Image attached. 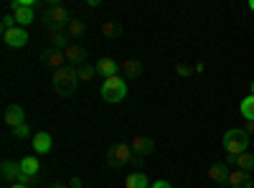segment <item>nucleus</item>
<instances>
[{"instance_id":"nucleus-1","label":"nucleus","mask_w":254,"mask_h":188,"mask_svg":"<svg viewBox=\"0 0 254 188\" xmlns=\"http://www.w3.org/2000/svg\"><path fill=\"white\" fill-rule=\"evenodd\" d=\"M51 81H54V89H56L59 97H71L76 92V84H79V66L66 64L64 69L54 71Z\"/></svg>"},{"instance_id":"nucleus-2","label":"nucleus","mask_w":254,"mask_h":188,"mask_svg":"<svg viewBox=\"0 0 254 188\" xmlns=\"http://www.w3.org/2000/svg\"><path fill=\"white\" fill-rule=\"evenodd\" d=\"M221 142H224L226 155H239V153H247V150L252 148V137H249V132L242 130V127H231V130H226Z\"/></svg>"},{"instance_id":"nucleus-3","label":"nucleus","mask_w":254,"mask_h":188,"mask_svg":"<svg viewBox=\"0 0 254 188\" xmlns=\"http://www.w3.org/2000/svg\"><path fill=\"white\" fill-rule=\"evenodd\" d=\"M135 160H137V155H135L130 142H115L112 148L107 150V165H110V168H115V171L127 168V165L135 163Z\"/></svg>"},{"instance_id":"nucleus-4","label":"nucleus","mask_w":254,"mask_h":188,"mask_svg":"<svg viewBox=\"0 0 254 188\" xmlns=\"http://www.w3.org/2000/svg\"><path fill=\"white\" fill-rule=\"evenodd\" d=\"M74 20V15H71V10L66 8V5H61V3H51L49 8H46V13H44V23L49 26V28H66L69 23Z\"/></svg>"},{"instance_id":"nucleus-5","label":"nucleus","mask_w":254,"mask_h":188,"mask_svg":"<svg viewBox=\"0 0 254 188\" xmlns=\"http://www.w3.org/2000/svg\"><path fill=\"white\" fill-rule=\"evenodd\" d=\"M127 97V81L120 79L117 74L115 76H107L102 81V99L110 102V104H117Z\"/></svg>"},{"instance_id":"nucleus-6","label":"nucleus","mask_w":254,"mask_h":188,"mask_svg":"<svg viewBox=\"0 0 254 188\" xmlns=\"http://www.w3.org/2000/svg\"><path fill=\"white\" fill-rule=\"evenodd\" d=\"M41 61H44L51 71H59V69H64V66L69 64L66 56H64V51H61V49H51V46L41 51Z\"/></svg>"},{"instance_id":"nucleus-7","label":"nucleus","mask_w":254,"mask_h":188,"mask_svg":"<svg viewBox=\"0 0 254 188\" xmlns=\"http://www.w3.org/2000/svg\"><path fill=\"white\" fill-rule=\"evenodd\" d=\"M10 10H13V15H15V23H18L20 28H26V26L36 23V8H31V5H15V3H10Z\"/></svg>"},{"instance_id":"nucleus-8","label":"nucleus","mask_w":254,"mask_h":188,"mask_svg":"<svg viewBox=\"0 0 254 188\" xmlns=\"http://www.w3.org/2000/svg\"><path fill=\"white\" fill-rule=\"evenodd\" d=\"M3 41H5V46H10V49H23L28 44V31L15 26V28H10V31L3 33Z\"/></svg>"},{"instance_id":"nucleus-9","label":"nucleus","mask_w":254,"mask_h":188,"mask_svg":"<svg viewBox=\"0 0 254 188\" xmlns=\"http://www.w3.org/2000/svg\"><path fill=\"white\" fill-rule=\"evenodd\" d=\"M64 56H66V61H69V64H74V66L87 64V49H84L81 44H76V41H71V44L64 49Z\"/></svg>"},{"instance_id":"nucleus-10","label":"nucleus","mask_w":254,"mask_h":188,"mask_svg":"<svg viewBox=\"0 0 254 188\" xmlns=\"http://www.w3.org/2000/svg\"><path fill=\"white\" fill-rule=\"evenodd\" d=\"M226 163H231L237 171H244V173H252L254 171V153H239V155H229Z\"/></svg>"},{"instance_id":"nucleus-11","label":"nucleus","mask_w":254,"mask_h":188,"mask_svg":"<svg viewBox=\"0 0 254 188\" xmlns=\"http://www.w3.org/2000/svg\"><path fill=\"white\" fill-rule=\"evenodd\" d=\"M3 117H5V125L13 130V127H18V125H23V122H26V110L20 107V104H8Z\"/></svg>"},{"instance_id":"nucleus-12","label":"nucleus","mask_w":254,"mask_h":188,"mask_svg":"<svg viewBox=\"0 0 254 188\" xmlns=\"http://www.w3.org/2000/svg\"><path fill=\"white\" fill-rule=\"evenodd\" d=\"M130 145H132V150H135V155H137V158L150 155V153L155 150V140H153L150 135H137Z\"/></svg>"},{"instance_id":"nucleus-13","label":"nucleus","mask_w":254,"mask_h":188,"mask_svg":"<svg viewBox=\"0 0 254 188\" xmlns=\"http://www.w3.org/2000/svg\"><path fill=\"white\" fill-rule=\"evenodd\" d=\"M226 186L229 188H252L254 186V181H252V176L249 173H244V171H231L229 173V181H226Z\"/></svg>"},{"instance_id":"nucleus-14","label":"nucleus","mask_w":254,"mask_h":188,"mask_svg":"<svg viewBox=\"0 0 254 188\" xmlns=\"http://www.w3.org/2000/svg\"><path fill=\"white\" fill-rule=\"evenodd\" d=\"M229 165L226 163H216V165H211L208 168V178H211V183H216V186H226V181H229Z\"/></svg>"},{"instance_id":"nucleus-15","label":"nucleus","mask_w":254,"mask_h":188,"mask_svg":"<svg viewBox=\"0 0 254 188\" xmlns=\"http://www.w3.org/2000/svg\"><path fill=\"white\" fill-rule=\"evenodd\" d=\"M71 44V38L66 36V31H61V28H49V46L51 49H66Z\"/></svg>"},{"instance_id":"nucleus-16","label":"nucleus","mask_w":254,"mask_h":188,"mask_svg":"<svg viewBox=\"0 0 254 188\" xmlns=\"http://www.w3.org/2000/svg\"><path fill=\"white\" fill-rule=\"evenodd\" d=\"M51 142H54V137H51V132H36L33 135V150H36V155H46L49 150H51Z\"/></svg>"},{"instance_id":"nucleus-17","label":"nucleus","mask_w":254,"mask_h":188,"mask_svg":"<svg viewBox=\"0 0 254 188\" xmlns=\"http://www.w3.org/2000/svg\"><path fill=\"white\" fill-rule=\"evenodd\" d=\"M99 33L107 38V41H117L120 33H122V26L117 23V20H102V26H99Z\"/></svg>"},{"instance_id":"nucleus-18","label":"nucleus","mask_w":254,"mask_h":188,"mask_svg":"<svg viewBox=\"0 0 254 188\" xmlns=\"http://www.w3.org/2000/svg\"><path fill=\"white\" fill-rule=\"evenodd\" d=\"M38 171H41V163H38V158H36V155H28V158L20 160V173H23V176L36 178V176H38Z\"/></svg>"},{"instance_id":"nucleus-19","label":"nucleus","mask_w":254,"mask_h":188,"mask_svg":"<svg viewBox=\"0 0 254 188\" xmlns=\"http://www.w3.org/2000/svg\"><path fill=\"white\" fill-rule=\"evenodd\" d=\"M125 188H150V181H147L145 173L135 171V173H130L125 178Z\"/></svg>"},{"instance_id":"nucleus-20","label":"nucleus","mask_w":254,"mask_h":188,"mask_svg":"<svg viewBox=\"0 0 254 188\" xmlns=\"http://www.w3.org/2000/svg\"><path fill=\"white\" fill-rule=\"evenodd\" d=\"M3 178L10 181V183H18V181H20V163L3 160Z\"/></svg>"},{"instance_id":"nucleus-21","label":"nucleus","mask_w":254,"mask_h":188,"mask_svg":"<svg viewBox=\"0 0 254 188\" xmlns=\"http://www.w3.org/2000/svg\"><path fill=\"white\" fill-rule=\"evenodd\" d=\"M97 74H102L104 79L117 74V61L115 59H99L97 61Z\"/></svg>"},{"instance_id":"nucleus-22","label":"nucleus","mask_w":254,"mask_h":188,"mask_svg":"<svg viewBox=\"0 0 254 188\" xmlns=\"http://www.w3.org/2000/svg\"><path fill=\"white\" fill-rule=\"evenodd\" d=\"M239 112H242V117H244L247 122H254V94H249V97L242 99Z\"/></svg>"},{"instance_id":"nucleus-23","label":"nucleus","mask_w":254,"mask_h":188,"mask_svg":"<svg viewBox=\"0 0 254 188\" xmlns=\"http://www.w3.org/2000/svg\"><path fill=\"white\" fill-rule=\"evenodd\" d=\"M122 69H125V74L130 76V79H135V76L142 74V64H140L137 59H125L122 61Z\"/></svg>"},{"instance_id":"nucleus-24","label":"nucleus","mask_w":254,"mask_h":188,"mask_svg":"<svg viewBox=\"0 0 254 188\" xmlns=\"http://www.w3.org/2000/svg\"><path fill=\"white\" fill-rule=\"evenodd\" d=\"M84 33H87V23H84V20H71V23L66 26V36L69 38H81Z\"/></svg>"},{"instance_id":"nucleus-25","label":"nucleus","mask_w":254,"mask_h":188,"mask_svg":"<svg viewBox=\"0 0 254 188\" xmlns=\"http://www.w3.org/2000/svg\"><path fill=\"white\" fill-rule=\"evenodd\" d=\"M94 76H97V66L94 64H89V61H87V64L79 66V81H89Z\"/></svg>"},{"instance_id":"nucleus-26","label":"nucleus","mask_w":254,"mask_h":188,"mask_svg":"<svg viewBox=\"0 0 254 188\" xmlns=\"http://www.w3.org/2000/svg\"><path fill=\"white\" fill-rule=\"evenodd\" d=\"M10 132H13V137H20V140H26V137H31V140H33V132H31V125H28V122L18 125V127H13Z\"/></svg>"},{"instance_id":"nucleus-27","label":"nucleus","mask_w":254,"mask_h":188,"mask_svg":"<svg viewBox=\"0 0 254 188\" xmlns=\"http://www.w3.org/2000/svg\"><path fill=\"white\" fill-rule=\"evenodd\" d=\"M15 26H18V23H15V15H13V13L3 15V20H0V28H3V33L10 31V28H15Z\"/></svg>"},{"instance_id":"nucleus-28","label":"nucleus","mask_w":254,"mask_h":188,"mask_svg":"<svg viewBox=\"0 0 254 188\" xmlns=\"http://www.w3.org/2000/svg\"><path fill=\"white\" fill-rule=\"evenodd\" d=\"M176 74L186 79V76L193 74V66H188V64H183V61H178V64H176Z\"/></svg>"},{"instance_id":"nucleus-29","label":"nucleus","mask_w":254,"mask_h":188,"mask_svg":"<svg viewBox=\"0 0 254 188\" xmlns=\"http://www.w3.org/2000/svg\"><path fill=\"white\" fill-rule=\"evenodd\" d=\"M69 188H84V183H81V178H79V176H74V178L69 181Z\"/></svg>"},{"instance_id":"nucleus-30","label":"nucleus","mask_w":254,"mask_h":188,"mask_svg":"<svg viewBox=\"0 0 254 188\" xmlns=\"http://www.w3.org/2000/svg\"><path fill=\"white\" fill-rule=\"evenodd\" d=\"M150 188H173L168 181H155V183H150Z\"/></svg>"},{"instance_id":"nucleus-31","label":"nucleus","mask_w":254,"mask_h":188,"mask_svg":"<svg viewBox=\"0 0 254 188\" xmlns=\"http://www.w3.org/2000/svg\"><path fill=\"white\" fill-rule=\"evenodd\" d=\"M193 71H196V74H203V71H206V64H203V61H198V64L193 66Z\"/></svg>"},{"instance_id":"nucleus-32","label":"nucleus","mask_w":254,"mask_h":188,"mask_svg":"<svg viewBox=\"0 0 254 188\" xmlns=\"http://www.w3.org/2000/svg\"><path fill=\"white\" fill-rule=\"evenodd\" d=\"M249 135H254V122H247V127H244Z\"/></svg>"},{"instance_id":"nucleus-33","label":"nucleus","mask_w":254,"mask_h":188,"mask_svg":"<svg viewBox=\"0 0 254 188\" xmlns=\"http://www.w3.org/2000/svg\"><path fill=\"white\" fill-rule=\"evenodd\" d=\"M49 188H69V186H66V183H51Z\"/></svg>"},{"instance_id":"nucleus-34","label":"nucleus","mask_w":254,"mask_h":188,"mask_svg":"<svg viewBox=\"0 0 254 188\" xmlns=\"http://www.w3.org/2000/svg\"><path fill=\"white\" fill-rule=\"evenodd\" d=\"M8 188H31V186H23V183H10Z\"/></svg>"},{"instance_id":"nucleus-35","label":"nucleus","mask_w":254,"mask_h":188,"mask_svg":"<svg viewBox=\"0 0 254 188\" xmlns=\"http://www.w3.org/2000/svg\"><path fill=\"white\" fill-rule=\"evenodd\" d=\"M249 10L254 13V0H249Z\"/></svg>"},{"instance_id":"nucleus-36","label":"nucleus","mask_w":254,"mask_h":188,"mask_svg":"<svg viewBox=\"0 0 254 188\" xmlns=\"http://www.w3.org/2000/svg\"><path fill=\"white\" fill-rule=\"evenodd\" d=\"M252 153H254V137H252Z\"/></svg>"},{"instance_id":"nucleus-37","label":"nucleus","mask_w":254,"mask_h":188,"mask_svg":"<svg viewBox=\"0 0 254 188\" xmlns=\"http://www.w3.org/2000/svg\"><path fill=\"white\" fill-rule=\"evenodd\" d=\"M252 94H254V81H252Z\"/></svg>"},{"instance_id":"nucleus-38","label":"nucleus","mask_w":254,"mask_h":188,"mask_svg":"<svg viewBox=\"0 0 254 188\" xmlns=\"http://www.w3.org/2000/svg\"><path fill=\"white\" fill-rule=\"evenodd\" d=\"M84 188H92V186H84Z\"/></svg>"}]
</instances>
